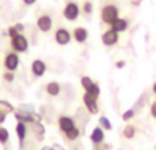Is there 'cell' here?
Masks as SVG:
<instances>
[{"instance_id": "cell-1", "label": "cell", "mask_w": 156, "mask_h": 150, "mask_svg": "<svg viewBox=\"0 0 156 150\" xmlns=\"http://www.w3.org/2000/svg\"><path fill=\"white\" fill-rule=\"evenodd\" d=\"M118 18H119V8L116 4L107 3V4H104L101 7V10H100V19H101V22L104 25L111 26V24L114 21H116Z\"/></svg>"}, {"instance_id": "cell-2", "label": "cell", "mask_w": 156, "mask_h": 150, "mask_svg": "<svg viewBox=\"0 0 156 150\" xmlns=\"http://www.w3.org/2000/svg\"><path fill=\"white\" fill-rule=\"evenodd\" d=\"M10 46L12 51L18 52V54H23L29 50V41L23 33H18L15 37L10 39Z\"/></svg>"}, {"instance_id": "cell-3", "label": "cell", "mask_w": 156, "mask_h": 150, "mask_svg": "<svg viewBox=\"0 0 156 150\" xmlns=\"http://www.w3.org/2000/svg\"><path fill=\"white\" fill-rule=\"evenodd\" d=\"M62 14L67 21H76L81 14V7L77 2H69V3H66L65 7H63Z\"/></svg>"}, {"instance_id": "cell-4", "label": "cell", "mask_w": 156, "mask_h": 150, "mask_svg": "<svg viewBox=\"0 0 156 150\" xmlns=\"http://www.w3.org/2000/svg\"><path fill=\"white\" fill-rule=\"evenodd\" d=\"M19 61L21 59H19L18 52H15V51L7 52L4 57V62H3L4 63V69L8 72H15L19 66Z\"/></svg>"}, {"instance_id": "cell-5", "label": "cell", "mask_w": 156, "mask_h": 150, "mask_svg": "<svg viewBox=\"0 0 156 150\" xmlns=\"http://www.w3.org/2000/svg\"><path fill=\"white\" fill-rule=\"evenodd\" d=\"M54 39L59 46H67V44L71 41L73 36H71L70 30H69L67 28H58V29L55 30Z\"/></svg>"}, {"instance_id": "cell-6", "label": "cell", "mask_w": 156, "mask_h": 150, "mask_svg": "<svg viewBox=\"0 0 156 150\" xmlns=\"http://www.w3.org/2000/svg\"><path fill=\"white\" fill-rule=\"evenodd\" d=\"M36 25H37L38 30L43 33H48L49 30L54 26V21H52V17L48 15V14H41L40 17L36 21Z\"/></svg>"}, {"instance_id": "cell-7", "label": "cell", "mask_w": 156, "mask_h": 150, "mask_svg": "<svg viewBox=\"0 0 156 150\" xmlns=\"http://www.w3.org/2000/svg\"><path fill=\"white\" fill-rule=\"evenodd\" d=\"M82 102L85 105L86 110H88L90 114H97L99 113V105H97V98L92 96L90 94L85 92L82 95Z\"/></svg>"}, {"instance_id": "cell-8", "label": "cell", "mask_w": 156, "mask_h": 150, "mask_svg": "<svg viewBox=\"0 0 156 150\" xmlns=\"http://www.w3.org/2000/svg\"><path fill=\"white\" fill-rule=\"evenodd\" d=\"M119 41V33H116L112 29H107L105 32H103L101 35V43L105 47H112L115 44H118Z\"/></svg>"}, {"instance_id": "cell-9", "label": "cell", "mask_w": 156, "mask_h": 150, "mask_svg": "<svg viewBox=\"0 0 156 150\" xmlns=\"http://www.w3.org/2000/svg\"><path fill=\"white\" fill-rule=\"evenodd\" d=\"M58 127H59L60 132L66 134V132L71 131L73 128H76V121L70 116H60L58 118Z\"/></svg>"}, {"instance_id": "cell-10", "label": "cell", "mask_w": 156, "mask_h": 150, "mask_svg": "<svg viewBox=\"0 0 156 150\" xmlns=\"http://www.w3.org/2000/svg\"><path fill=\"white\" fill-rule=\"evenodd\" d=\"M104 132L105 131L100 126L94 127V128L92 129V134H90V137H89V139H90V142L93 143L96 148L104 142V139H105V134H104Z\"/></svg>"}, {"instance_id": "cell-11", "label": "cell", "mask_w": 156, "mask_h": 150, "mask_svg": "<svg viewBox=\"0 0 156 150\" xmlns=\"http://www.w3.org/2000/svg\"><path fill=\"white\" fill-rule=\"evenodd\" d=\"M30 70H32L33 76L34 77H43L47 72V65L43 59H34L32 62V66H30Z\"/></svg>"}, {"instance_id": "cell-12", "label": "cell", "mask_w": 156, "mask_h": 150, "mask_svg": "<svg viewBox=\"0 0 156 150\" xmlns=\"http://www.w3.org/2000/svg\"><path fill=\"white\" fill-rule=\"evenodd\" d=\"M71 36H73V39L77 41V43L83 44L86 40H88L89 32H88V29H86V28H83V26H76L73 29V33H71Z\"/></svg>"}, {"instance_id": "cell-13", "label": "cell", "mask_w": 156, "mask_h": 150, "mask_svg": "<svg viewBox=\"0 0 156 150\" xmlns=\"http://www.w3.org/2000/svg\"><path fill=\"white\" fill-rule=\"evenodd\" d=\"M15 134H16V138H18L19 148H23L25 141H26V137H27V127H26V124H25V123H16Z\"/></svg>"}, {"instance_id": "cell-14", "label": "cell", "mask_w": 156, "mask_h": 150, "mask_svg": "<svg viewBox=\"0 0 156 150\" xmlns=\"http://www.w3.org/2000/svg\"><path fill=\"white\" fill-rule=\"evenodd\" d=\"M110 29L115 30L116 33H123V32H126V30L129 29V21H127L126 18H122V17H119L116 21H114L112 24H111Z\"/></svg>"}, {"instance_id": "cell-15", "label": "cell", "mask_w": 156, "mask_h": 150, "mask_svg": "<svg viewBox=\"0 0 156 150\" xmlns=\"http://www.w3.org/2000/svg\"><path fill=\"white\" fill-rule=\"evenodd\" d=\"M30 127H32V131L34 132L36 139L38 142H43L44 137H45V127L43 126V123H32Z\"/></svg>"}, {"instance_id": "cell-16", "label": "cell", "mask_w": 156, "mask_h": 150, "mask_svg": "<svg viewBox=\"0 0 156 150\" xmlns=\"http://www.w3.org/2000/svg\"><path fill=\"white\" fill-rule=\"evenodd\" d=\"M60 90H62V87H60V84L58 81H49L45 85V92L49 96H58L60 94Z\"/></svg>"}, {"instance_id": "cell-17", "label": "cell", "mask_w": 156, "mask_h": 150, "mask_svg": "<svg viewBox=\"0 0 156 150\" xmlns=\"http://www.w3.org/2000/svg\"><path fill=\"white\" fill-rule=\"evenodd\" d=\"M122 135H123L126 139H133L136 137V127L133 124H127L125 126L123 131H122Z\"/></svg>"}, {"instance_id": "cell-18", "label": "cell", "mask_w": 156, "mask_h": 150, "mask_svg": "<svg viewBox=\"0 0 156 150\" xmlns=\"http://www.w3.org/2000/svg\"><path fill=\"white\" fill-rule=\"evenodd\" d=\"M80 135H81V131H80V128H73L71 131H69V132H66L65 134V138L69 141V142H76V141L80 138Z\"/></svg>"}, {"instance_id": "cell-19", "label": "cell", "mask_w": 156, "mask_h": 150, "mask_svg": "<svg viewBox=\"0 0 156 150\" xmlns=\"http://www.w3.org/2000/svg\"><path fill=\"white\" fill-rule=\"evenodd\" d=\"M10 141V132L5 127H2L0 126V145L2 146H5Z\"/></svg>"}, {"instance_id": "cell-20", "label": "cell", "mask_w": 156, "mask_h": 150, "mask_svg": "<svg viewBox=\"0 0 156 150\" xmlns=\"http://www.w3.org/2000/svg\"><path fill=\"white\" fill-rule=\"evenodd\" d=\"M0 112H4V113H7V114H10V113L15 112V107H14L10 102L0 99Z\"/></svg>"}, {"instance_id": "cell-21", "label": "cell", "mask_w": 156, "mask_h": 150, "mask_svg": "<svg viewBox=\"0 0 156 150\" xmlns=\"http://www.w3.org/2000/svg\"><path fill=\"white\" fill-rule=\"evenodd\" d=\"M99 126L101 127L104 131H111V129H112V124H111L110 118L105 117V116H100V118H99Z\"/></svg>"}, {"instance_id": "cell-22", "label": "cell", "mask_w": 156, "mask_h": 150, "mask_svg": "<svg viewBox=\"0 0 156 150\" xmlns=\"http://www.w3.org/2000/svg\"><path fill=\"white\" fill-rule=\"evenodd\" d=\"M80 83H81V87L85 90V92L90 90V87L94 84V81L89 76H82V77H81V80H80Z\"/></svg>"}, {"instance_id": "cell-23", "label": "cell", "mask_w": 156, "mask_h": 150, "mask_svg": "<svg viewBox=\"0 0 156 150\" xmlns=\"http://www.w3.org/2000/svg\"><path fill=\"white\" fill-rule=\"evenodd\" d=\"M81 11H82L85 15H92V14H93V4H92V2L85 0V2L82 3V6H81Z\"/></svg>"}, {"instance_id": "cell-24", "label": "cell", "mask_w": 156, "mask_h": 150, "mask_svg": "<svg viewBox=\"0 0 156 150\" xmlns=\"http://www.w3.org/2000/svg\"><path fill=\"white\" fill-rule=\"evenodd\" d=\"M86 92L90 94L92 96H94V98L99 99V96H100V87H99V84H97V83H94V84L90 87V90L86 91Z\"/></svg>"}, {"instance_id": "cell-25", "label": "cell", "mask_w": 156, "mask_h": 150, "mask_svg": "<svg viewBox=\"0 0 156 150\" xmlns=\"http://www.w3.org/2000/svg\"><path fill=\"white\" fill-rule=\"evenodd\" d=\"M134 116H136V110L134 109H129V110H126V112H123V114H122V120L123 121H130Z\"/></svg>"}, {"instance_id": "cell-26", "label": "cell", "mask_w": 156, "mask_h": 150, "mask_svg": "<svg viewBox=\"0 0 156 150\" xmlns=\"http://www.w3.org/2000/svg\"><path fill=\"white\" fill-rule=\"evenodd\" d=\"M3 79H4L5 83H12L14 80H15V74H14V72L5 70L4 73H3Z\"/></svg>"}, {"instance_id": "cell-27", "label": "cell", "mask_w": 156, "mask_h": 150, "mask_svg": "<svg viewBox=\"0 0 156 150\" xmlns=\"http://www.w3.org/2000/svg\"><path fill=\"white\" fill-rule=\"evenodd\" d=\"M18 33H19V32L15 29V26H10V28H8V29H7V35L10 36V39L15 37V36L18 35Z\"/></svg>"}, {"instance_id": "cell-28", "label": "cell", "mask_w": 156, "mask_h": 150, "mask_svg": "<svg viewBox=\"0 0 156 150\" xmlns=\"http://www.w3.org/2000/svg\"><path fill=\"white\" fill-rule=\"evenodd\" d=\"M149 112H151V116L156 120V101H154L151 103V109H149Z\"/></svg>"}, {"instance_id": "cell-29", "label": "cell", "mask_w": 156, "mask_h": 150, "mask_svg": "<svg viewBox=\"0 0 156 150\" xmlns=\"http://www.w3.org/2000/svg\"><path fill=\"white\" fill-rule=\"evenodd\" d=\"M125 66H126V62H125V61H116V62H115V68L116 69H123L125 68Z\"/></svg>"}, {"instance_id": "cell-30", "label": "cell", "mask_w": 156, "mask_h": 150, "mask_svg": "<svg viewBox=\"0 0 156 150\" xmlns=\"http://www.w3.org/2000/svg\"><path fill=\"white\" fill-rule=\"evenodd\" d=\"M5 120H7V113L0 112V126H3L5 123Z\"/></svg>"}, {"instance_id": "cell-31", "label": "cell", "mask_w": 156, "mask_h": 150, "mask_svg": "<svg viewBox=\"0 0 156 150\" xmlns=\"http://www.w3.org/2000/svg\"><path fill=\"white\" fill-rule=\"evenodd\" d=\"M14 26H15V29L18 30L19 33H22V32H23V29H25V28H23V25H22V24H15V25H14Z\"/></svg>"}, {"instance_id": "cell-32", "label": "cell", "mask_w": 156, "mask_h": 150, "mask_svg": "<svg viewBox=\"0 0 156 150\" xmlns=\"http://www.w3.org/2000/svg\"><path fill=\"white\" fill-rule=\"evenodd\" d=\"M23 2V4H26V6H32V4H34L37 0H22Z\"/></svg>"}, {"instance_id": "cell-33", "label": "cell", "mask_w": 156, "mask_h": 150, "mask_svg": "<svg viewBox=\"0 0 156 150\" xmlns=\"http://www.w3.org/2000/svg\"><path fill=\"white\" fill-rule=\"evenodd\" d=\"M130 3H132V6H136V7H137V6H140L141 3H143V0H130Z\"/></svg>"}, {"instance_id": "cell-34", "label": "cell", "mask_w": 156, "mask_h": 150, "mask_svg": "<svg viewBox=\"0 0 156 150\" xmlns=\"http://www.w3.org/2000/svg\"><path fill=\"white\" fill-rule=\"evenodd\" d=\"M40 150H55V149H54V146H43Z\"/></svg>"}, {"instance_id": "cell-35", "label": "cell", "mask_w": 156, "mask_h": 150, "mask_svg": "<svg viewBox=\"0 0 156 150\" xmlns=\"http://www.w3.org/2000/svg\"><path fill=\"white\" fill-rule=\"evenodd\" d=\"M54 149H55V150H65L60 145H58V143H55V145H54Z\"/></svg>"}, {"instance_id": "cell-36", "label": "cell", "mask_w": 156, "mask_h": 150, "mask_svg": "<svg viewBox=\"0 0 156 150\" xmlns=\"http://www.w3.org/2000/svg\"><path fill=\"white\" fill-rule=\"evenodd\" d=\"M152 92H154L155 96H156V81L154 83V85H152Z\"/></svg>"}, {"instance_id": "cell-37", "label": "cell", "mask_w": 156, "mask_h": 150, "mask_svg": "<svg viewBox=\"0 0 156 150\" xmlns=\"http://www.w3.org/2000/svg\"><path fill=\"white\" fill-rule=\"evenodd\" d=\"M94 150H104V149H103V148H96Z\"/></svg>"}, {"instance_id": "cell-38", "label": "cell", "mask_w": 156, "mask_h": 150, "mask_svg": "<svg viewBox=\"0 0 156 150\" xmlns=\"http://www.w3.org/2000/svg\"><path fill=\"white\" fill-rule=\"evenodd\" d=\"M154 150H156V145H155V149H154Z\"/></svg>"}]
</instances>
